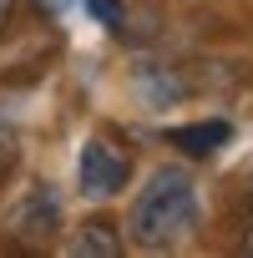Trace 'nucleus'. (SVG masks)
I'll list each match as a JSON object with an SVG mask.
<instances>
[{
  "label": "nucleus",
  "instance_id": "f03ea898",
  "mask_svg": "<svg viewBox=\"0 0 253 258\" xmlns=\"http://www.w3.org/2000/svg\"><path fill=\"white\" fill-rule=\"evenodd\" d=\"M126 177H132V157H126V152H116V147H106V142H86V147H81L76 182H81L86 198L106 203V198H116V192L126 187Z\"/></svg>",
  "mask_w": 253,
  "mask_h": 258
},
{
  "label": "nucleus",
  "instance_id": "f257e3e1",
  "mask_svg": "<svg viewBox=\"0 0 253 258\" xmlns=\"http://www.w3.org/2000/svg\"><path fill=\"white\" fill-rule=\"evenodd\" d=\"M198 228V182L182 167H157L126 213V238L147 253L177 248Z\"/></svg>",
  "mask_w": 253,
  "mask_h": 258
},
{
  "label": "nucleus",
  "instance_id": "7ed1b4c3",
  "mask_svg": "<svg viewBox=\"0 0 253 258\" xmlns=\"http://www.w3.org/2000/svg\"><path fill=\"white\" fill-rule=\"evenodd\" d=\"M11 233L21 243H51L61 233V192L51 182H36L16 208H11Z\"/></svg>",
  "mask_w": 253,
  "mask_h": 258
},
{
  "label": "nucleus",
  "instance_id": "20e7f679",
  "mask_svg": "<svg viewBox=\"0 0 253 258\" xmlns=\"http://www.w3.org/2000/svg\"><path fill=\"white\" fill-rule=\"evenodd\" d=\"M162 142H167L172 152L193 157V162H208L213 152H223V147L233 142V121H223V116H208V121H187V126H167V132H162Z\"/></svg>",
  "mask_w": 253,
  "mask_h": 258
},
{
  "label": "nucleus",
  "instance_id": "423d86ee",
  "mask_svg": "<svg viewBox=\"0 0 253 258\" xmlns=\"http://www.w3.org/2000/svg\"><path fill=\"white\" fill-rule=\"evenodd\" d=\"M71 253H86V258H116V253H121V238H116V228H111L106 218H91V223L76 228Z\"/></svg>",
  "mask_w": 253,
  "mask_h": 258
},
{
  "label": "nucleus",
  "instance_id": "1a4fd4ad",
  "mask_svg": "<svg viewBox=\"0 0 253 258\" xmlns=\"http://www.w3.org/2000/svg\"><path fill=\"white\" fill-rule=\"evenodd\" d=\"M16 6H21V0H0V36L16 26Z\"/></svg>",
  "mask_w": 253,
  "mask_h": 258
},
{
  "label": "nucleus",
  "instance_id": "0eeeda50",
  "mask_svg": "<svg viewBox=\"0 0 253 258\" xmlns=\"http://www.w3.org/2000/svg\"><path fill=\"white\" fill-rule=\"evenodd\" d=\"M16 167H21V132L0 116V187L16 177Z\"/></svg>",
  "mask_w": 253,
  "mask_h": 258
},
{
  "label": "nucleus",
  "instance_id": "39448f33",
  "mask_svg": "<svg viewBox=\"0 0 253 258\" xmlns=\"http://www.w3.org/2000/svg\"><path fill=\"white\" fill-rule=\"evenodd\" d=\"M137 86H142V96H147L152 106H177V101L187 96V81H182L177 71H167V66H142V71H137Z\"/></svg>",
  "mask_w": 253,
  "mask_h": 258
},
{
  "label": "nucleus",
  "instance_id": "9d476101",
  "mask_svg": "<svg viewBox=\"0 0 253 258\" xmlns=\"http://www.w3.org/2000/svg\"><path fill=\"white\" fill-rule=\"evenodd\" d=\"M243 253H253V228H248V238H243Z\"/></svg>",
  "mask_w": 253,
  "mask_h": 258
},
{
  "label": "nucleus",
  "instance_id": "6e6552de",
  "mask_svg": "<svg viewBox=\"0 0 253 258\" xmlns=\"http://www.w3.org/2000/svg\"><path fill=\"white\" fill-rule=\"evenodd\" d=\"M81 6H86L111 36H126V11H121V0H81Z\"/></svg>",
  "mask_w": 253,
  "mask_h": 258
}]
</instances>
